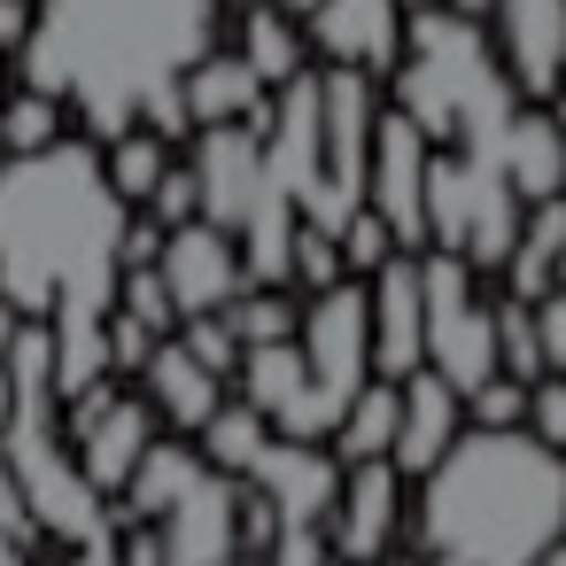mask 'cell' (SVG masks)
Instances as JSON below:
<instances>
[{
	"label": "cell",
	"mask_w": 566,
	"mask_h": 566,
	"mask_svg": "<svg viewBox=\"0 0 566 566\" xmlns=\"http://www.w3.org/2000/svg\"><path fill=\"white\" fill-rule=\"evenodd\" d=\"M280 9H295V17H303V9H311V0H280Z\"/></svg>",
	"instance_id": "cell-42"
},
{
	"label": "cell",
	"mask_w": 566,
	"mask_h": 566,
	"mask_svg": "<svg viewBox=\"0 0 566 566\" xmlns=\"http://www.w3.org/2000/svg\"><path fill=\"white\" fill-rule=\"evenodd\" d=\"M520 419H527V388L504 380V373L481 380V388L465 396V427H520Z\"/></svg>",
	"instance_id": "cell-35"
},
{
	"label": "cell",
	"mask_w": 566,
	"mask_h": 566,
	"mask_svg": "<svg viewBox=\"0 0 566 566\" xmlns=\"http://www.w3.org/2000/svg\"><path fill=\"white\" fill-rule=\"evenodd\" d=\"M55 140H63V102H48V94L0 102V148L9 156H32V148H55Z\"/></svg>",
	"instance_id": "cell-28"
},
{
	"label": "cell",
	"mask_w": 566,
	"mask_h": 566,
	"mask_svg": "<svg viewBox=\"0 0 566 566\" xmlns=\"http://www.w3.org/2000/svg\"><path fill=\"white\" fill-rule=\"evenodd\" d=\"M133 210L109 195L86 140H55L0 164V303L24 318H109L125 280Z\"/></svg>",
	"instance_id": "cell-2"
},
{
	"label": "cell",
	"mask_w": 566,
	"mask_h": 566,
	"mask_svg": "<svg viewBox=\"0 0 566 566\" xmlns=\"http://www.w3.org/2000/svg\"><path fill=\"white\" fill-rule=\"evenodd\" d=\"M24 32H32V9H24V0H0V55L24 48Z\"/></svg>",
	"instance_id": "cell-38"
},
{
	"label": "cell",
	"mask_w": 566,
	"mask_h": 566,
	"mask_svg": "<svg viewBox=\"0 0 566 566\" xmlns=\"http://www.w3.org/2000/svg\"><path fill=\"white\" fill-rule=\"evenodd\" d=\"M365 318H373V380L419 373V256H388L365 280Z\"/></svg>",
	"instance_id": "cell-15"
},
{
	"label": "cell",
	"mask_w": 566,
	"mask_h": 566,
	"mask_svg": "<svg viewBox=\"0 0 566 566\" xmlns=\"http://www.w3.org/2000/svg\"><path fill=\"white\" fill-rule=\"evenodd\" d=\"M226 334L241 342V349H264V342H295V303L280 295V287H241L226 311Z\"/></svg>",
	"instance_id": "cell-26"
},
{
	"label": "cell",
	"mask_w": 566,
	"mask_h": 566,
	"mask_svg": "<svg viewBox=\"0 0 566 566\" xmlns=\"http://www.w3.org/2000/svg\"><path fill=\"white\" fill-rule=\"evenodd\" d=\"M164 171H171V148H164L156 133H117L109 156H102V179H109V195H117L125 210H140Z\"/></svg>",
	"instance_id": "cell-25"
},
{
	"label": "cell",
	"mask_w": 566,
	"mask_h": 566,
	"mask_svg": "<svg viewBox=\"0 0 566 566\" xmlns=\"http://www.w3.org/2000/svg\"><path fill=\"white\" fill-rule=\"evenodd\" d=\"M148 442H156V411H148L140 396H117L109 380L78 396L71 458H78V473H86V489H94V496H117V489L133 481V465H140V450H148Z\"/></svg>",
	"instance_id": "cell-7"
},
{
	"label": "cell",
	"mask_w": 566,
	"mask_h": 566,
	"mask_svg": "<svg viewBox=\"0 0 566 566\" xmlns=\"http://www.w3.org/2000/svg\"><path fill=\"white\" fill-rule=\"evenodd\" d=\"M148 527H156L164 566H233L241 558V481L202 465L187 481V496L164 520H148Z\"/></svg>",
	"instance_id": "cell-11"
},
{
	"label": "cell",
	"mask_w": 566,
	"mask_h": 566,
	"mask_svg": "<svg viewBox=\"0 0 566 566\" xmlns=\"http://www.w3.org/2000/svg\"><path fill=\"white\" fill-rule=\"evenodd\" d=\"M140 380H148V411H156V419H171L179 434H202V419L226 403V380H218V373H202L179 342H156V349H148V365H140Z\"/></svg>",
	"instance_id": "cell-19"
},
{
	"label": "cell",
	"mask_w": 566,
	"mask_h": 566,
	"mask_svg": "<svg viewBox=\"0 0 566 566\" xmlns=\"http://www.w3.org/2000/svg\"><path fill=\"white\" fill-rule=\"evenodd\" d=\"M458 427H465L458 388L434 380L427 365L403 373V380H396V442H388V465H396V473H427V465L458 442Z\"/></svg>",
	"instance_id": "cell-16"
},
{
	"label": "cell",
	"mask_w": 566,
	"mask_h": 566,
	"mask_svg": "<svg viewBox=\"0 0 566 566\" xmlns=\"http://www.w3.org/2000/svg\"><path fill=\"white\" fill-rule=\"evenodd\" d=\"M264 442H272V427H264L249 403H218V411L202 419V434H195L202 465H210V473H233V481L256 465V450H264Z\"/></svg>",
	"instance_id": "cell-24"
},
{
	"label": "cell",
	"mask_w": 566,
	"mask_h": 566,
	"mask_svg": "<svg viewBox=\"0 0 566 566\" xmlns=\"http://www.w3.org/2000/svg\"><path fill=\"white\" fill-rule=\"evenodd\" d=\"M272 94H264V78L241 63V55H202L187 78H179V109H187V125H256V109H264Z\"/></svg>",
	"instance_id": "cell-18"
},
{
	"label": "cell",
	"mask_w": 566,
	"mask_h": 566,
	"mask_svg": "<svg viewBox=\"0 0 566 566\" xmlns=\"http://www.w3.org/2000/svg\"><path fill=\"white\" fill-rule=\"evenodd\" d=\"M427 164H434L427 133H419L403 109H380V125H373V164H365V210L396 233L403 256L427 249Z\"/></svg>",
	"instance_id": "cell-6"
},
{
	"label": "cell",
	"mask_w": 566,
	"mask_h": 566,
	"mask_svg": "<svg viewBox=\"0 0 566 566\" xmlns=\"http://www.w3.org/2000/svg\"><path fill=\"white\" fill-rule=\"evenodd\" d=\"M241 63L264 78V94H280L287 78H303L311 71V48H303V32L272 9V0H264V9H249L241 17Z\"/></svg>",
	"instance_id": "cell-22"
},
{
	"label": "cell",
	"mask_w": 566,
	"mask_h": 566,
	"mask_svg": "<svg viewBox=\"0 0 566 566\" xmlns=\"http://www.w3.org/2000/svg\"><path fill=\"white\" fill-rule=\"evenodd\" d=\"M434 9H450V17H473V24H481V17L496 9V0H434Z\"/></svg>",
	"instance_id": "cell-39"
},
{
	"label": "cell",
	"mask_w": 566,
	"mask_h": 566,
	"mask_svg": "<svg viewBox=\"0 0 566 566\" xmlns=\"http://www.w3.org/2000/svg\"><path fill=\"white\" fill-rule=\"evenodd\" d=\"M489 318H496V373H504V380H520V388H527V380H543V342H535V311L504 295V303H496Z\"/></svg>",
	"instance_id": "cell-27"
},
{
	"label": "cell",
	"mask_w": 566,
	"mask_h": 566,
	"mask_svg": "<svg viewBox=\"0 0 566 566\" xmlns=\"http://www.w3.org/2000/svg\"><path fill=\"white\" fill-rule=\"evenodd\" d=\"M535 311V342H543V373H566V287H551Z\"/></svg>",
	"instance_id": "cell-36"
},
{
	"label": "cell",
	"mask_w": 566,
	"mask_h": 566,
	"mask_svg": "<svg viewBox=\"0 0 566 566\" xmlns=\"http://www.w3.org/2000/svg\"><path fill=\"white\" fill-rule=\"evenodd\" d=\"M0 427H9V373H0Z\"/></svg>",
	"instance_id": "cell-40"
},
{
	"label": "cell",
	"mask_w": 566,
	"mask_h": 566,
	"mask_svg": "<svg viewBox=\"0 0 566 566\" xmlns=\"http://www.w3.org/2000/svg\"><path fill=\"white\" fill-rule=\"evenodd\" d=\"M287 280H303L311 295H326V287L349 280V272H342V249H334L326 226H295V241H287Z\"/></svg>",
	"instance_id": "cell-29"
},
{
	"label": "cell",
	"mask_w": 566,
	"mask_h": 566,
	"mask_svg": "<svg viewBox=\"0 0 566 566\" xmlns=\"http://www.w3.org/2000/svg\"><path fill=\"white\" fill-rule=\"evenodd\" d=\"M396 504H403V473L388 458L373 465H349L342 496H334V520H326V558L342 566H380V551L396 543Z\"/></svg>",
	"instance_id": "cell-14"
},
{
	"label": "cell",
	"mask_w": 566,
	"mask_h": 566,
	"mask_svg": "<svg viewBox=\"0 0 566 566\" xmlns=\"http://www.w3.org/2000/svg\"><path fill=\"white\" fill-rule=\"evenodd\" d=\"M295 357L311 373V388L326 396V411L342 419L349 396L373 380V318H365V287L342 280L326 295H311V311H295Z\"/></svg>",
	"instance_id": "cell-5"
},
{
	"label": "cell",
	"mask_w": 566,
	"mask_h": 566,
	"mask_svg": "<svg viewBox=\"0 0 566 566\" xmlns=\"http://www.w3.org/2000/svg\"><path fill=\"white\" fill-rule=\"evenodd\" d=\"M396 442V380H365L334 419V465H373Z\"/></svg>",
	"instance_id": "cell-23"
},
{
	"label": "cell",
	"mask_w": 566,
	"mask_h": 566,
	"mask_svg": "<svg viewBox=\"0 0 566 566\" xmlns=\"http://www.w3.org/2000/svg\"><path fill=\"white\" fill-rule=\"evenodd\" d=\"M334 249H342V272H365V280H373V272H380L388 256H403V249H396V233H388V226H380L373 210H357V218H342V233H334Z\"/></svg>",
	"instance_id": "cell-30"
},
{
	"label": "cell",
	"mask_w": 566,
	"mask_h": 566,
	"mask_svg": "<svg viewBox=\"0 0 566 566\" xmlns=\"http://www.w3.org/2000/svg\"><path fill=\"white\" fill-rule=\"evenodd\" d=\"M195 195H202V226L218 233H241V218L256 210V187H264V140L256 125H210L195 133Z\"/></svg>",
	"instance_id": "cell-13"
},
{
	"label": "cell",
	"mask_w": 566,
	"mask_h": 566,
	"mask_svg": "<svg viewBox=\"0 0 566 566\" xmlns=\"http://www.w3.org/2000/svg\"><path fill=\"white\" fill-rule=\"evenodd\" d=\"M241 481H249V489L264 496V512H272V551H264V566H334V558H326V520H334L342 481H334V458H326L318 442H280V434H272Z\"/></svg>",
	"instance_id": "cell-4"
},
{
	"label": "cell",
	"mask_w": 566,
	"mask_h": 566,
	"mask_svg": "<svg viewBox=\"0 0 566 566\" xmlns=\"http://www.w3.org/2000/svg\"><path fill=\"white\" fill-rule=\"evenodd\" d=\"M303 48H318L326 71L396 78V63H403V9L396 0H311L303 9Z\"/></svg>",
	"instance_id": "cell-8"
},
{
	"label": "cell",
	"mask_w": 566,
	"mask_h": 566,
	"mask_svg": "<svg viewBox=\"0 0 566 566\" xmlns=\"http://www.w3.org/2000/svg\"><path fill=\"white\" fill-rule=\"evenodd\" d=\"M233 380H241V403H249V411H256L280 442H326V434H334V411H326V396L311 388V373H303L295 342L241 349Z\"/></svg>",
	"instance_id": "cell-10"
},
{
	"label": "cell",
	"mask_w": 566,
	"mask_h": 566,
	"mask_svg": "<svg viewBox=\"0 0 566 566\" xmlns=\"http://www.w3.org/2000/svg\"><path fill=\"white\" fill-rule=\"evenodd\" d=\"M148 349H156V334H148L140 318L109 311V373H140V365H148Z\"/></svg>",
	"instance_id": "cell-37"
},
{
	"label": "cell",
	"mask_w": 566,
	"mask_h": 566,
	"mask_svg": "<svg viewBox=\"0 0 566 566\" xmlns=\"http://www.w3.org/2000/svg\"><path fill=\"white\" fill-rule=\"evenodd\" d=\"M496 171H504V195L520 210L535 202H558L566 195V133L551 109H512L504 140H496Z\"/></svg>",
	"instance_id": "cell-17"
},
{
	"label": "cell",
	"mask_w": 566,
	"mask_h": 566,
	"mask_svg": "<svg viewBox=\"0 0 566 566\" xmlns=\"http://www.w3.org/2000/svg\"><path fill=\"white\" fill-rule=\"evenodd\" d=\"M195 473H202V450H195V442H148L140 465H133V481H125L117 496H125L133 520H164V512L187 496Z\"/></svg>",
	"instance_id": "cell-21"
},
{
	"label": "cell",
	"mask_w": 566,
	"mask_h": 566,
	"mask_svg": "<svg viewBox=\"0 0 566 566\" xmlns=\"http://www.w3.org/2000/svg\"><path fill=\"white\" fill-rule=\"evenodd\" d=\"M140 218H156L164 233H171V226H195V218H202V195H195V171H179V164H171V171L156 179V195L140 202Z\"/></svg>",
	"instance_id": "cell-34"
},
{
	"label": "cell",
	"mask_w": 566,
	"mask_h": 566,
	"mask_svg": "<svg viewBox=\"0 0 566 566\" xmlns=\"http://www.w3.org/2000/svg\"><path fill=\"white\" fill-rule=\"evenodd\" d=\"M32 543H40V520L24 512L9 465H0V566H32Z\"/></svg>",
	"instance_id": "cell-33"
},
{
	"label": "cell",
	"mask_w": 566,
	"mask_h": 566,
	"mask_svg": "<svg viewBox=\"0 0 566 566\" xmlns=\"http://www.w3.org/2000/svg\"><path fill=\"white\" fill-rule=\"evenodd\" d=\"M156 280H164V295H171V318L187 326V318H210V311H226L249 280H241V241L233 233H218V226H171L164 233V249H156Z\"/></svg>",
	"instance_id": "cell-9"
},
{
	"label": "cell",
	"mask_w": 566,
	"mask_h": 566,
	"mask_svg": "<svg viewBox=\"0 0 566 566\" xmlns=\"http://www.w3.org/2000/svg\"><path fill=\"white\" fill-rule=\"evenodd\" d=\"M558 256H566V195H558V202H535V210L520 218V233H512V249H504V287H512V303H543Z\"/></svg>",
	"instance_id": "cell-20"
},
{
	"label": "cell",
	"mask_w": 566,
	"mask_h": 566,
	"mask_svg": "<svg viewBox=\"0 0 566 566\" xmlns=\"http://www.w3.org/2000/svg\"><path fill=\"white\" fill-rule=\"evenodd\" d=\"M543 450H558L566 458V373H543L535 388H527V419H520Z\"/></svg>",
	"instance_id": "cell-32"
},
{
	"label": "cell",
	"mask_w": 566,
	"mask_h": 566,
	"mask_svg": "<svg viewBox=\"0 0 566 566\" xmlns=\"http://www.w3.org/2000/svg\"><path fill=\"white\" fill-rule=\"evenodd\" d=\"M179 349H187L202 373H218V380H233V365H241V342L226 334L218 311H210V318H187V326H179Z\"/></svg>",
	"instance_id": "cell-31"
},
{
	"label": "cell",
	"mask_w": 566,
	"mask_h": 566,
	"mask_svg": "<svg viewBox=\"0 0 566 566\" xmlns=\"http://www.w3.org/2000/svg\"><path fill=\"white\" fill-rule=\"evenodd\" d=\"M218 48V0H40L24 32V94L71 102L86 133L179 140V78Z\"/></svg>",
	"instance_id": "cell-1"
},
{
	"label": "cell",
	"mask_w": 566,
	"mask_h": 566,
	"mask_svg": "<svg viewBox=\"0 0 566 566\" xmlns=\"http://www.w3.org/2000/svg\"><path fill=\"white\" fill-rule=\"evenodd\" d=\"M551 287H566V256H558V272H551Z\"/></svg>",
	"instance_id": "cell-41"
},
{
	"label": "cell",
	"mask_w": 566,
	"mask_h": 566,
	"mask_svg": "<svg viewBox=\"0 0 566 566\" xmlns=\"http://www.w3.org/2000/svg\"><path fill=\"white\" fill-rule=\"evenodd\" d=\"M496 63L512 78V94H566V0H496Z\"/></svg>",
	"instance_id": "cell-12"
},
{
	"label": "cell",
	"mask_w": 566,
	"mask_h": 566,
	"mask_svg": "<svg viewBox=\"0 0 566 566\" xmlns=\"http://www.w3.org/2000/svg\"><path fill=\"white\" fill-rule=\"evenodd\" d=\"M566 543V458L527 427H458L419 473V566H535Z\"/></svg>",
	"instance_id": "cell-3"
}]
</instances>
